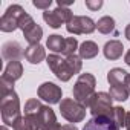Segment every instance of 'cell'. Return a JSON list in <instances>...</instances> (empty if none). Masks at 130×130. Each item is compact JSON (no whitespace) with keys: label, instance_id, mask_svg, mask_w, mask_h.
<instances>
[{"label":"cell","instance_id":"cell-1","mask_svg":"<svg viewBox=\"0 0 130 130\" xmlns=\"http://www.w3.org/2000/svg\"><path fill=\"white\" fill-rule=\"evenodd\" d=\"M0 112H2V121L5 125H14V122L22 116L20 110V100L15 90L3 92L0 100Z\"/></svg>","mask_w":130,"mask_h":130},{"label":"cell","instance_id":"cell-2","mask_svg":"<svg viewBox=\"0 0 130 130\" xmlns=\"http://www.w3.org/2000/svg\"><path fill=\"white\" fill-rule=\"evenodd\" d=\"M95 86H96V80L92 74H81L74 86V98L81 103L83 106H89L92 96L96 93L95 92Z\"/></svg>","mask_w":130,"mask_h":130},{"label":"cell","instance_id":"cell-3","mask_svg":"<svg viewBox=\"0 0 130 130\" xmlns=\"http://www.w3.org/2000/svg\"><path fill=\"white\" fill-rule=\"evenodd\" d=\"M112 96L107 92H96L90 103H89V110L92 116H109L113 119V106H112Z\"/></svg>","mask_w":130,"mask_h":130},{"label":"cell","instance_id":"cell-4","mask_svg":"<svg viewBox=\"0 0 130 130\" xmlns=\"http://www.w3.org/2000/svg\"><path fill=\"white\" fill-rule=\"evenodd\" d=\"M60 113L69 122H80L86 118V106L72 98H63L60 103Z\"/></svg>","mask_w":130,"mask_h":130},{"label":"cell","instance_id":"cell-5","mask_svg":"<svg viewBox=\"0 0 130 130\" xmlns=\"http://www.w3.org/2000/svg\"><path fill=\"white\" fill-rule=\"evenodd\" d=\"M19 29H22L23 35H25V40L29 43V44H38V41L41 40L43 37V29L41 26H38L34 19L25 12L22 17H20V22H19Z\"/></svg>","mask_w":130,"mask_h":130},{"label":"cell","instance_id":"cell-6","mask_svg":"<svg viewBox=\"0 0 130 130\" xmlns=\"http://www.w3.org/2000/svg\"><path fill=\"white\" fill-rule=\"evenodd\" d=\"M46 63H47L49 69L52 71V74H54L60 81H69V80L74 77V74L71 72L68 63H66V58H61V57L57 55V54H51V55H47Z\"/></svg>","mask_w":130,"mask_h":130},{"label":"cell","instance_id":"cell-7","mask_svg":"<svg viewBox=\"0 0 130 130\" xmlns=\"http://www.w3.org/2000/svg\"><path fill=\"white\" fill-rule=\"evenodd\" d=\"M26 11L20 6V5H11L6 12L0 19V29L3 32H12L15 29H19V22L20 17L25 14Z\"/></svg>","mask_w":130,"mask_h":130},{"label":"cell","instance_id":"cell-8","mask_svg":"<svg viewBox=\"0 0 130 130\" xmlns=\"http://www.w3.org/2000/svg\"><path fill=\"white\" fill-rule=\"evenodd\" d=\"M74 19V14L69 8H64V6H57V9L54 11H44L43 12V20L54 29L60 28L63 23H69Z\"/></svg>","mask_w":130,"mask_h":130},{"label":"cell","instance_id":"cell-9","mask_svg":"<svg viewBox=\"0 0 130 130\" xmlns=\"http://www.w3.org/2000/svg\"><path fill=\"white\" fill-rule=\"evenodd\" d=\"M68 32L74 35H81V34H92L96 29V23L86 15H74V19L66 25Z\"/></svg>","mask_w":130,"mask_h":130},{"label":"cell","instance_id":"cell-10","mask_svg":"<svg viewBox=\"0 0 130 130\" xmlns=\"http://www.w3.org/2000/svg\"><path fill=\"white\" fill-rule=\"evenodd\" d=\"M37 93H38V98H41L43 101H46L49 104H57V103L60 104L61 103V96H63L61 87L54 84V83H49V81L43 83L38 87Z\"/></svg>","mask_w":130,"mask_h":130},{"label":"cell","instance_id":"cell-11","mask_svg":"<svg viewBox=\"0 0 130 130\" xmlns=\"http://www.w3.org/2000/svg\"><path fill=\"white\" fill-rule=\"evenodd\" d=\"M43 104L35 100V98H31L26 101L25 104V116L32 122L34 128L35 130H40V116H41V110H43Z\"/></svg>","mask_w":130,"mask_h":130},{"label":"cell","instance_id":"cell-12","mask_svg":"<svg viewBox=\"0 0 130 130\" xmlns=\"http://www.w3.org/2000/svg\"><path fill=\"white\" fill-rule=\"evenodd\" d=\"M83 130H121V127L109 116H92Z\"/></svg>","mask_w":130,"mask_h":130},{"label":"cell","instance_id":"cell-13","mask_svg":"<svg viewBox=\"0 0 130 130\" xmlns=\"http://www.w3.org/2000/svg\"><path fill=\"white\" fill-rule=\"evenodd\" d=\"M2 55L8 61H19V58L25 57V51L19 41H8L2 47Z\"/></svg>","mask_w":130,"mask_h":130},{"label":"cell","instance_id":"cell-14","mask_svg":"<svg viewBox=\"0 0 130 130\" xmlns=\"http://www.w3.org/2000/svg\"><path fill=\"white\" fill-rule=\"evenodd\" d=\"M25 58L31 63V64H38L40 61H43L46 57V51L44 47L38 43V44H29L25 49Z\"/></svg>","mask_w":130,"mask_h":130},{"label":"cell","instance_id":"cell-15","mask_svg":"<svg viewBox=\"0 0 130 130\" xmlns=\"http://www.w3.org/2000/svg\"><path fill=\"white\" fill-rule=\"evenodd\" d=\"M103 52H104V57L107 60H118L124 52V46L118 40H110V41H107L104 44Z\"/></svg>","mask_w":130,"mask_h":130},{"label":"cell","instance_id":"cell-16","mask_svg":"<svg viewBox=\"0 0 130 130\" xmlns=\"http://www.w3.org/2000/svg\"><path fill=\"white\" fill-rule=\"evenodd\" d=\"M23 75V66H22V63L20 61H9L8 63V66L2 75V78L11 81V83H15L19 78H22Z\"/></svg>","mask_w":130,"mask_h":130},{"label":"cell","instance_id":"cell-17","mask_svg":"<svg viewBox=\"0 0 130 130\" xmlns=\"http://www.w3.org/2000/svg\"><path fill=\"white\" fill-rule=\"evenodd\" d=\"M98 44L95 43V41H90V40H87V41H83L81 44H80V47H78V54H80V57L83 58V60H90V58H95L96 55H98Z\"/></svg>","mask_w":130,"mask_h":130},{"label":"cell","instance_id":"cell-18","mask_svg":"<svg viewBox=\"0 0 130 130\" xmlns=\"http://www.w3.org/2000/svg\"><path fill=\"white\" fill-rule=\"evenodd\" d=\"M128 74L121 69V68H115L112 71H109L107 74V81L110 86H125V80H127Z\"/></svg>","mask_w":130,"mask_h":130},{"label":"cell","instance_id":"cell-19","mask_svg":"<svg viewBox=\"0 0 130 130\" xmlns=\"http://www.w3.org/2000/svg\"><path fill=\"white\" fill-rule=\"evenodd\" d=\"M64 41H66V38H63V37L58 35V34H54V35H49V37H47L46 46L49 47V51H52V52H55V54H58V52L63 54Z\"/></svg>","mask_w":130,"mask_h":130},{"label":"cell","instance_id":"cell-20","mask_svg":"<svg viewBox=\"0 0 130 130\" xmlns=\"http://www.w3.org/2000/svg\"><path fill=\"white\" fill-rule=\"evenodd\" d=\"M96 29L101 34H112L115 32V20L110 15H104L96 22Z\"/></svg>","mask_w":130,"mask_h":130},{"label":"cell","instance_id":"cell-21","mask_svg":"<svg viewBox=\"0 0 130 130\" xmlns=\"http://www.w3.org/2000/svg\"><path fill=\"white\" fill-rule=\"evenodd\" d=\"M110 96L116 101H125L128 98L130 89L127 86H110Z\"/></svg>","mask_w":130,"mask_h":130},{"label":"cell","instance_id":"cell-22","mask_svg":"<svg viewBox=\"0 0 130 130\" xmlns=\"http://www.w3.org/2000/svg\"><path fill=\"white\" fill-rule=\"evenodd\" d=\"M83 58L80 57V55H71V57H66V63H68V66H69V69H71V72L75 75V74H78V72H81V68H83V61H81Z\"/></svg>","mask_w":130,"mask_h":130},{"label":"cell","instance_id":"cell-23","mask_svg":"<svg viewBox=\"0 0 130 130\" xmlns=\"http://www.w3.org/2000/svg\"><path fill=\"white\" fill-rule=\"evenodd\" d=\"M78 41L75 37H69L64 41V49H63V55L66 57H71V55H75V51H78Z\"/></svg>","mask_w":130,"mask_h":130},{"label":"cell","instance_id":"cell-24","mask_svg":"<svg viewBox=\"0 0 130 130\" xmlns=\"http://www.w3.org/2000/svg\"><path fill=\"white\" fill-rule=\"evenodd\" d=\"M12 128H14V130H35L34 125H32V122H31L26 116H20V118L14 122Z\"/></svg>","mask_w":130,"mask_h":130},{"label":"cell","instance_id":"cell-25","mask_svg":"<svg viewBox=\"0 0 130 130\" xmlns=\"http://www.w3.org/2000/svg\"><path fill=\"white\" fill-rule=\"evenodd\" d=\"M125 115H127L125 109H122V107H119V106L113 107V121H115L119 127H122V125L125 124Z\"/></svg>","mask_w":130,"mask_h":130},{"label":"cell","instance_id":"cell-26","mask_svg":"<svg viewBox=\"0 0 130 130\" xmlns=\"http://www.w3.org/2000/svg\"><path fill=\"white\" fill-rule=\"evenodd\" d=\"M32 5L38 9H44V11H49V6L52 5V0H34Z\"/></svg>","mask_w":130,"mask_h":130},{"label":"cell","instance_id":"cell-27","mask_svg":"<svg viewBox=\"0 0 130 130\" xmlns=\"http://www.w3.org/2000/svg\"><path fill=\"white\" fill-rule=\"evenodd\" d=\"M86 6L90 11H98L103 6V0H86Z\"/></svg>","mask_w":130,"mask_h":130},{"label":"cell","instance_id":"cell-28","mask_svg":"<svg viewBox=\"0 0 130 130\" xmlns=\"http://www.w3.org/2000/svg\"><path fill=\"white\" fill-rule=\"evenodd\" d=\"M61 130H78L75 124H64L61 125Z\"/></svg>","mask_w":130,"mask_h":130},{"label":"cell","instance_id":"cell-29","mask_svg":"<svg viewBox=\"0 0 130 130\" xmlns=\"http://www.w3.org/2000/svg\"><path fill=\"white\" fill-rule=\"evenodd\" d=\"M124 127L127 130H130V112H127V115H125V124H124Z\"/></svg>","mask_w":130,"mask_h":130},{"label":"cell","instance_id":"cell-30","mask_svg":"<svg viewBox=\"0 0 130 130\" xmlns=\"http://www.w3.org/2000/svg\"><path fill=\"white\" fill-rule=\"evenodd\" d=\"M124 34H125V38H127V40L130 41V23H128V25L125 26V31H124Z\"/></svg>","mask_w":130,"mask_h":130},{"label":"cell","instance_id":"cell-31","mask_svg":"<svg viewBox=\"0 0 130 130\" xmlns=\"http://www.w3.org/2000/svg\"><path fill=\"white\" fill-rule=\"evenodd\" d=\"M124 61H125L127 66H130V49L127 51V54H125V57H124Z\"/></svg>","mask_w":130,"mask_h":130},{"label":"cell","instance_id":"cell-32","mask_svg":"<svg viewBox=\"0 0 130 130\" xmlns=\"http://www.w3.org/2000/svg\"><path fill=\"white\" fill-rule=\"evenodd\" d=\"M125 86L130 89V74H128V77H127V80H125Z\"/></svg>","mask_w":130,"mask_h":130},{"label":"cell","instance_id":"cell-33","mask_svg":"<svg viewBox=\"0 0 130 130\" xmlns=\"http://www.w3.org/2000/svg\"><path fill=\"white\" fill-rule=\"evenodd\" d=\"M0 130H8V127L6 125H2V127H0Z\"/></svg>","mask_w":130,"mask_h":130}]
</instances>
